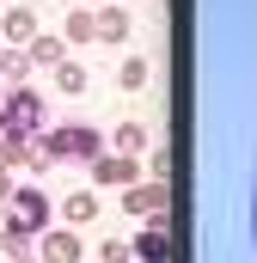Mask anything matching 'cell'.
<instances>
[{
    "label": "cell",
    "instance_id": "obj_1",
    "mask_svg": "<svg viewBox=\"0 0 257 263\" xmlns=\"http://www.w3.org/2000/svg\"><path fill=\"white\" fill-rule=\"evenodd\" d=\"M104 153V135L92 123H62V129H43V141L31 147V165H49V159H98Z\"/></svg>",
    "mask_w": 257,
    "mask_h": 263
},
{
    "label": "cell",
    "instance_id": "obj_2",
    "mask_svg": "<svg viewBox=\"0 0 257 263\" xmlns=\"http://www.w3.org/2000/svg\"><path fill=\"white\" fill-rule=\"evenodd\" d=\"M0 214H6V227H0V233H6V245H25V239H37V233L49 227V202L37 196V190H12Z\"/></svg>",
    "mask_w": 257,
    "mask_h": 263
},
{
    "label": "cell",
    "instance_id": "obj_3",
    "mask_svg": "<svg viewBox=\"0 0 257 263\" xmlns=\"http://www.w3.org/2000/svg\"><path fill=\"white\" fill-rule=\"evenodd\" d=\"M0 129H6V135H25V141H31V135L43 129V98H37L31 86H12V98L0 104Z\"/></svg>",
    "mask_w": 257,
    "mask_h": 263
},
{
    "label": "cell",
    "instance_id": "obj_4",
    "mask_svg": "<svg viewBox=\"0 0 257 263\" xmlns=\"http://www.w3.org/2000/svg\"><path fill=\"white\" fill-rule=\"evenodd\" d=\"M123 208H128V214H141V220H153V214H166V178H153V184H128Z\"/></svg>",
    "mask_w": 257,
    "mask_h": 263
},
{
    "label": "cell",
    "instance_id": "obj_5",
    "mask_svg": "<svg viewBox=\"0 0 257 263\" xmlns=\"http://www.w3.org/2000/svg\"><path fill=\"white\" fill-rule=\"evenodd\" d=\"M128 251H135L141 263H172V239H166V220L153 214V227H141V239H135Z\"/></svg>",
    "mask_w": 257,
    "mask_h": 263
},
{
    "label": "cell",
    "instance_id": "obj_6",
    "mask_svg": "<svg viewBox=\"0 0 257 263\" xmlns=\"http://www.w3.org/2000/svg\"><path fill=\"white\" fill-rule=\"evenodd\" d=\"M135 153H111V159H92V178L98 184H135Z\"/></svg>",
    "mask_w": 257,
    "mask_h": 263
},
{
    "label": "cell",
    "instance_id": "obj_7",
    "mask_svg": "<svg viewBox=\"0 0 257 263\" xmlns=\"http://www.w3.org/2000/svg\"><path fill=\"white\" fill-rule=\"evenodd\" d=\"M37 239H43V263H80V239L74 233H49L43 227Z\"/></svg>",
    "mask_w": 257,
    "mask_h": 263
},
{
    "label": "cell",
    "instance_id": "obj_8",
    "mask_svg": "<svg viewBox=\"0 0 257 263\" xmlns=\"http://www.w3.org/2000/svg\"><path fill=\"white\" fill-rule=\"evenodd\" d=\"M92 31H98L104 43H117V37H123V31H128V18H123V12H117V6H104V12H92Z\"/></svg>",
    "mask_w": 257,
    "mask_h": 263
},
{
    "label": "cell",
    "instance_id": "obj_9",
    "mask_svg": "<svg viewBox=\"0 0 257 263\" xmlns=\"http://www.w3.org/2000/svg\"><path fill=\"white\" fill-rule=\"evenodd\" d=\"M25 55H31V62H43V67H56L67 55V43L62 37H31V49H25Z\"/></svg>",
    "mask_w": 257,
    "mask_h": 263
},
{
    "label": "cell",
    "instance_id": "obj_10",
    "mask_svg": "<svg viewBox=\"0 0 257 263\" xmlns=\"http://www.w3.org/2000/svg\"><path fill=\"white\" fill-rule=\"evenodd\" d=\"M6 37H12V43H31V37H37V18H31L25 6H12V12H6Z\"/></svg>",
    "mask_w": 257,
    "mask_h": 263
},
{
    "label": "cell",
    "instance_id": "obj_11",
    "mask_svg": "<svg viewBox=\"0 0 257 263\" xmlns=\"http://www.w3.org/2000/svg\"><path fill=\"white\" fill-rule=\"evenodd\" d=\"M62 208H67V220L80 227V220H92V214H98V196H92V190H80V196H67Z\"/></svg>",
    "mask_w": 257,
    "mask_h": 263
},
{
    "label": "cell",
    "instance_id": "obj_12",
    "mask_svg": "<svg viewBox=\"0 0 257 263\" xmlns=\"http://www.w3.org/2000/svg\"><path fill=\"white\" fill-rule=\"evenodd\" d=\"M117 147L141 159V153H147V129H141V123H123V129H117Z\"/></svg>",
    "mask_w": 257,
    "mask_h": 263
},
{
    "label": "cell",
    "instance_id": "obj_13",
    "mask_svg": "<svg viewBox=\"0 0 257 263\" xmlns=\"http://www.w3.org/2000/svg\"><path fill=\"white\" fill-rule=\"evenodd\" d=\"M56 86H62V92H80V86H86V67L80 62H56Z\"/></svg>",
    "mask_w": 257,
    "mask_h": 263
},
{
    "label": "cell",
    "instance_id": "obj_14",
    "mask_svg": "<svg viewBox=\"0 0 257 263\" xmlns=\"http://www.w3.org/2000/svg\"><path fill=\"white\" fill-rule=\"evenodd\" d=\"M92 37H98V31H92V12L80 6V12L67 18V43H92Z\"/></svg>",
    "mask_w": 257,
    "mask_h": 263
},
{
    "label": "cell",
    "instance_id": "obj_15",
    "mask_svg": "<svg viewBox=\"0 0 257 263\" xmlns=\"http://www.w3.org/2000/svg\"><path fill=\"white\" fill-rule=\"evenodd\" d=\"M25 67H31V55H12V49H0V73H6V80H25Z\"/></svg>",
    "mask_w": 257,
    "mask_h": 263
},
{
    "label": "cell",
    "instance_id": "obj_16",
    "mask_svg": "<svg viewBox=\"0 0 257 263\" xmlns=\"http://www.w3.org/2000/svg\"><path fill=\"white\" fill-rule=\"evenodd\" d=\"M123 86H147V62H141V55L123 62Z\"/></svg>",
    "mask_w": 257,
    "mask_h": 263
},
{
    "label": "cell",
    "instance_id": "obj_17",
    "mask_svg": "<svg viewBox=\"0 0 257 263\" xmlns=\"http://www.w3.org/2000/svg\"><path fill=\"white\" fill-rule=\"evenodd\" d=\"M104 263H128V245H104Z\"/></svg>",
    "mask_w": 257,
    "mask_h": 263
},
{
    "label": "cell",
    "instance_id": "obj_18",
    "mask_svg": "<svg viewBox=\"0 0 257 263\" xmlns=\"http://www.w3.org/2000/svg\"><path fill=\"white\" fill-rule=\"evenodd\" d=\"M6 196H12V184H6V165H0V208H6Z\"/></svg>",
    "mask_w": 257,
    "mask_h": 263
},
{
    "label": "cell",
    "instance_id": "obj_19",
    "mask_svg": "<svg viewBox=\"0 0 257 263\" xmlns=\"http://www.w3.org/2000/svg\"><path fill=\"white\" fill-rule=\"evenodd\" d=\"M12 263H43V257H12Z\"/></svg>",
    "mask_w": 257,
    "mask_h": 263
},
{
    "label": "cell",
    "instance_id": "obj_20",
    "mask_svg": "<svg viewBox=\"0 0 257 263\" xmlns=\"http://www.w3.org/2000/svg\"><path fill=\"white\" fill-rule=\"evenodd\" d=\"M0 251H6V233H0Z\"/></svg>",
    "mask_w": 257,
    "mask_h": 263
}]
</instances>
